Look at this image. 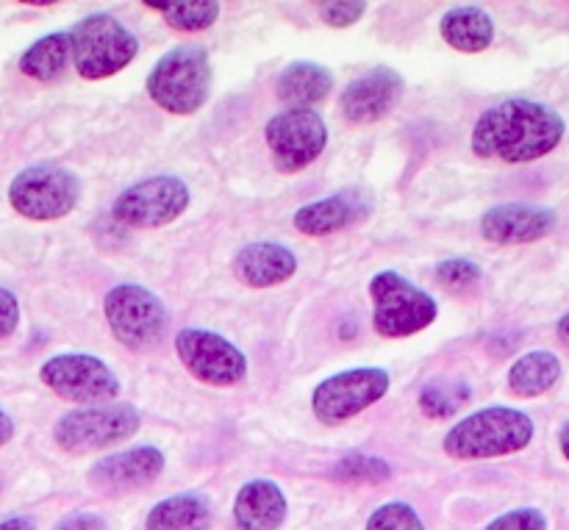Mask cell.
Returning a JSON list of instances; mask_svg holds the SVG:
<instances>
[{"label":"cell","mask_w":569,"mask_h":530,"mask_svg":"<svg viewBox=\"0 0 569 530\" xmlns=\"http://www.w3.org/2000/svg\"><path fill=\"white\" fill-rule=\"evenodd\" d=\"M567 122L550 106L511 98L478 117L472 128V153L481 159L526 164L548 156L565 139Z\"/></svg>","instance_id":"1"},{"label":"cell","mask_w":569,"mask_h":530,"mask_svg":"<svg viewBox=\"0 0 569 530\" xmlns=\"http://www.w3.org/2000/svg\"><path fill=\"white\" fill-rule=\"evenodd\" d=\"M533 439V420L526 411L509 409V406H492V409L476 411L456 422L445 433V453L450 459L476 461L498 459V456L517 453L528 448Z\"/></svg>","instance_id":"2"},{"label":"cell","mask_w":569,"mask_h":530,"mask_svg":"<svg viewBox=\"0 0 569 530\" xmlns=\"http://www.w3.org/2000/svg\"><path fill=\"white\" fill-rule=\"evenodd\" d=\"M211 59L200 44H178L167 50L148 76V94L170 114H194L211 98Z\"/></svg>","instance_id":"3"},{"label":"cell","mask_w":569,"mask_h":530,"mask_svg":"<svg viewBox=\"0 0 569 530\" xmlns=\"http://www.w3.org/2000/svg\"><path fill=\"white\" fill-rule=\"evenodd\" d=\"M72 64L87 81H103L126 70L139 53V42L117 17L89 14L67 31Z\"/></svg>","instance_id":"4"},{"label":"cell","mask_w":569,"mask_h":530,"mask_svg":"<svg viewBox=\"0 0 569 530\" xmlns=\"http://www.w3.org/2000/svg\"><path fill=\"white\" fill-rule=\"evenodd\" d=\"M370 298L372 326L387 339L415 337L433 326L439 314L437 300L395 270H383L372 278Z\"/></svg>","instance_id":"5"},{"label":"cell","mask_w":569,"mask_h":530,"mask_svg":"<svg viewBox=\"0 0 569 530\" xmlns=\"http://www.w3.org/2000/svg\"><path fill=\"white\" fill-rule=\"evenodd\" d=\"M103 314L117 342L128 350H153L167 337V306L139 283H117L103 300Z\"/></svg>","instance_id":"6"},{"label":"cell","mask_w":569,"mask_h":530,"mask_svg":"<svg viewBox=\"0 0 569 530\" xmlns=\"http://www.w3.org/2000/svg\"><path fill=\"white\" fill-rule=\"evenodd\" d=\"M81 198V181L59 164H31L9 183V203L20 217L33 222H53L70 214Z\"/></svg>","instance_id":"7"},{"label":"cell","mask_w":569,"mask_h":530,"mask_svg":"<svg viewBox=\"0 0 569 530\" xmlns=\"http://www.w3.org/2000/svg\"><path fill=\"white\" fill-rule=\"evenodd\" d=\"M139 411L131 403L87 406L61 417L53 428V439L64 453L83 456L94 450L111 448L117 442H128L137 437Z\"/></svg>","instance_id":"8"},{"label":"cell","mask_w":569,"mask_h":530,"mask_svg":"<svg viewBox=\"0 0 569 530\" xmlns=\"http://www.w3.org/2000/svg\"><path fill=\"white\" fill-rule=\"evenodd\" d=\"M39 378L59 398L83 406H106L120 398V381L103 359L89 353H61L39 367Z\"/></svg>","instance_id":"9"},{"label":"cell","mask_w":569,"mask_h":530,"mask_svg":"<svg viewBox=\"0 0 569 530\" xmlns=\"http://www.w3.org/2000/svg\"><path fill=\"white\" fill-rule=\"evenodd\" d=\"M389 392V372L381 367H356L317 383L311 411L326 426H342L376 406Z\"/></svg>","instance_id":"10"},{"label":"cell","mask_w":569,"mask_h":530,"mask_svg":"<svg viewBox=\"0 0 569 530\" xmlns=\"http://www.w3.org/2000/svg\"><path fill=\"white\" fill-rule=\"evenodd\" d=\"M187 181L178 176H153L133 183L111 206V214L128 228H161L176 222L189 209Z\"/></svg>","instance_id":"11"},{"label":"cell","mask_w":569,"mask_h":530,"mask_svg":"<svg viewBox=\"0 0 569 530\" xmlns=\"http://www.w3.org/2000/svg\"><path fill=\"white\" fill-rule=\"evenodd\" d=\"M276 167L287 176L306 170L328 144V126L315 109H283L264 128Z\"/></svg>","instance_id":"12"},{"label":"cell","mask_w":569,"mask_h":530,"mask_svg":"<svg viewBox=\"0 0 569 530\" xmlns=\"http://www.w3.org/2000/svg\"><path fill=\"white\" fill-rule=\"evenodd\" d=\"M176 353L189 376L209 387H233L248 376V359L226 337L209 328H183L176 333Z\"/></svg>","instance_id":"13"},{"label":"cell","mask_w":569,"mask_h":530,"mask_svg":"<svg viewBox=\"0 0 569 530\" xmlns=\"http://www.w3.org/2000/svg\"><path fill=\"white\" fill-rule=\"evenodd\" d=\"M406 81L398 70L392 67H372L370 72L359 76L345 87L342 98H339V109L342 117L353 126H372V122L383 120L395 106L403 98Z\"/></svg>","instance_id":"14"},{"label":"cell","mask_w":569,"mask_h":530,"mask_svg":"<svg viewBox=\"0 0 569 530\" xmlns=\"http://www.w3.org/2000/svg\"><path fill=\"white\" fill-rule=\"evenodd\" d=\"M556 231V214L533 203H503L481 217V237L492 244H528Z\"/></svg>","instance_id":"15"},{"label":"cell","mask_w":569,"mask_h":530,"mask_svg":"<svg viewBox=\"0 0 569 530\" xmlns=\"http://www.w3.org/2000/svg\"><path fill=\"white\" fill-rule=\"evenodd\" d=\"M164 470V453L153 444L122 450V453L106 456L89 470V483L103 492H126L153 483Z\"/></svg>","instance_id":"16"},{"label":"cell","mask_w":569,"mask_h":530,"mask_svg":"<svg viewBox=\"0 0 569 530\" xmlns=\"http://www.w3.org/2000/svg\"><path fill=\"white\" fill-rule=\"evenodd\" d=\"M372 211V200L359 189L328 194V198L306 203L295 211V228L306 237H331L356 222L367 220Z\"/></svg>","instance_id":"17"},{"label":"cell","mask_w":569,"mask_h":530,"mask_svg":"<svg viewBox=\"0 0 569 530\" xmlns=\"http://www.w3.org/2000/svg\"><path fill=\"white\" fill-rule=\"evenodd\" d=\"M233 272L244 287L267 289L287 283L298 272V256L278 242H250L233 259Z\"/></svg>","instance_id":"18"},{"label":"cell","mask_w":569,"mask_h":530,"mask_svg":"<svg viewBox=\"0 0 569 530\" xmlns=\"http://www.w3.org/2000/svg\"><path fill=\"white\" fill-rule=\"evenodd\" d=\"M287 494L267 478L248 481L233 500V522L239 530H278L287 522Z\"/></svg>","instance_id":"19"},{"label":"cell","mask_w":569,"mask_h":530,"mask_svg":"<svg viewBox=\"0 0 569 530\" xmlns=\"http://www.w3.org/2000/svg\"><path fill=\"white\" fill-rule=\"evenodd\" d=\"M442 39L459 53H481L492 44L495 22L481 6H453L439 20Z\"/></svg>","instance_id":"20"},{"label":"cell","mask_w":569,"mask_h":530,"mask_svg":"<svg viewBox=\"0 0 569 530\" xmlns=\"http://www.w3.org/2000/svg\"><path fill=\"white\" fill-rule=\"evenodd\" d=\"M333 72L317 61H295L278 76V98L289 109H311L331 94Z\"/></svg>","instance_id":"21"},{"label":"cell","mask_w":569,"mask_h":530,"mask_svg":"<svg viewBox=\"0 0 569 530\" xmlns=\"http://www.w3.org/2000/svg\"><path fill=\"white\" fill-rule=\"evenodd\" d=\"M214 511L203 492H181L150 509L144 530H209Z\"/></svg>","instance_id":"22"},{"label":"cell","mask_w":569,"mask_h":530,"mask_svg":"<svg viewBox=\"0 0 569 530\" xmlns=\"http://www.w3.org/2000/svg\"><path fill=\"white\" fill-rule=\"evenodd\" d=\"M561 378L559 356L550 350H533V353L520 356L509 370L511 392L520 398H539L550 392Z\"/></svg>","instance_id":"23"},{"label":"cell","mask_w":569,"mask_h":530,"mask_svg":"<svg viewBox=\"0 0 569 530\" xmlns=\"http://www.w3.org/2000/svg\"><path fill=\"white\" fill-rule=\"evenodd\" d=\"M70 61H72L70 37H67V31H56V33H48V37L37 39V42L20 56V72L22 76L33 78V81L50 83L56 81V78L64 76Z\"/></svg>","instance_id":"24"},{"label":"cell","mask_w":569,"mask_h":530,"mask_svg":"<svg viewBox=\"0 0 569 530\" xmlns=\"http://www.w3.org/2000/svg\"><path fill=\"white\" fill-rule=\"evenodd\" d=\"M150 11H159L176 31L194 33L211 28L220 17V3L214 0H198V3H144Z\"/></svg>","instance_id":"25"},{"label":"cell","mask_w":569,"mask_h":530,"mask_svg":"<svg viewBox=\"0 0 569 530\" xmlns=\"http://www.w3.org/2000/svg\"><path fill=\"white\" fill-rule=\"evenodd\" d=\"M333 478L345 483H383L392 478V467H389V461L378 459V456L353 453L337 461Z\"/></svg>","instance_id":"26"},{"label":"cell","mask_w":569,"mask_h":530,"mask_svg":"<svg viewBox=\"0 0 569 530\" xmlns=\"http://www.w3.org/2000/svg\"><path fill=\"white\" fill-rule=\"evenodd\" d=\"M461 403H467V387H461V383L433 381L420 394V409L428 417H439V420L453 417L461 409Z\"/></svg>","instance_id":"27"},{"label":"cell","mask_w":569,"mask_h":530,"mask_svg":"<svg viewBox=\"0 0 569 530\" xmlns=\"http://www.w3.org/2000/svg\"><path fill=\"white\" fill-rule=\"evenodd\" d=\"M367 530H426V526L409 503H387L372 511Z\"/></svg>","instance_id":"28"},{"label":"cell","mask_w":569,"mask_h":530,"mask_svg":"<svg viewBox=\"0 0 569 530\" xmlns=\"http://www.w3.org/2000/svg\"><path fill=\"white\" fill-rule=\"evenodd\" d=\"M481 276H483L481 267L470 259H448L437 264V278L450 289L472 287V283L481 281Z\"/></svg>","instance_id":"29"},{"label":"cell","mask_w":569,"mask_h":530,"mask_svg":"<svg viewBox=\"0 0 569 530\" xmlns=\"http://www.w3.org/2000/svg\"><path fill=\"white\" fill-rule=\"evenodd\" d=\"M367 3L361 0H339V3H320V17L331 28H350L365 17Z\"/></svg>","instance_id":"30"},{"label":"cell","mask_w":569,"mask_h":530,"mask_svg":"<svg viewBox=\"0 0 569 530\" xmlns=\"http://www.w3.org/2000/svg\"><path fill=\"white\" fill-rule=\"evenodd\" d=\"M487 530H548V517L539 509H517L489 522Z\"/></svg>","instance_id":"31"},{"label":"cell","mask_w":569,"mask_h":530,"mask_svg":"<svg viewBox=\"0 0 569 530\" xmlns=\"http://www.w3.org/2000/svg\"><path fill=\"white\" fill-rule=\"evenodd\" d=\"M20 326V300L11 289L0 287V339H9Z\"/></svg>","instance_id":"32"},{"label":"cell","mask_w":569,"mask_h":530,"mask_svg":"<svg viewBox=\"0 0 569 530\" xmlns=\"http://www.w3.org/2000/svg\"><path fill=\"white\" fill-rule=\"evenodd\" d=\"M59 530H106V522L94 514H76L67 517L59 526Z\"/></svg>","instance_id":"33"},{"label":"cell","mask_w":569,"mask_h":530,"mask_svg":"<svg viewBox=\"0 0 569 530\" xmlns=\"http://www.w3.org/2000/svg\"><path fill=\"white\" fill-rule=\"evenodd\" d=\"M11 439H14V420H11V417L0 409V448H3V444H9Z\"/></svg>","instance_id":"34"},{"label":"cell","mask_w":569,"mask_h":530,"mask_svg":"<svg viewBox=\"0 0 569 530\" xmlns=\"http://www.w3.org/2000/svg\"><path fill=\"white\" fill-rule=\"evenodd\" d=\"M0 530H37V528H33V522L22 520V517H14V520L0 522Z\"/></svg>","instance_id":"35"},{"label":"cell","mask_w":569,"mask_h":530,"mask_svg":"<svg viewBox=\"0 0 569 530\" xmlns=\"http://www.w3.org/2000/svg\"><path fill=\"white\" fill-rule=\"evenodd\" d=\"M559 442H561V453H565V456H567V461H569V420L565 422V428H561Z\"/></svg>","instance_id":"36"},{"label":"cell","mask_w":569,"mask_h":530,"mask_svg":"<svg viewBox=\"0 0 569 530\" xmlns=\"http://www.w3.org/2000/svg\"><path fill=\"white\" fill-rule=\"evenodd\" d=\"M559 337H561V342L569 344V314L561 317V322H559Z\"/></svg>","instance_id":"37"}]
</instances>
